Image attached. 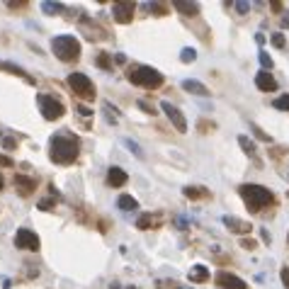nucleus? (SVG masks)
<instances>
[{
    "label": "nucleus",
    "instance_id": "33",
    "mask_svg": "<svg viewBox=\"0 0 289 289\" xmlns=\"http://www.w3.org/2000/svg\"><path fill=\"white\" fill-rule=\"evenodd\" d=\"M124 144L129 146V151H134V153H136L139 158L144 156V153H141V148H139V144H136V141H131V139H124Z\"/></svg>",
    "mask_w": 289,
    "mask_h": 289
},
{
    "label": "nucleus",
    "instance_id": "26",
    "mask_svg": "<svg viewBox=\"0 0 289 289\" xmlns=\"http://www.w3.org/2000/svg\"><path fill=\"white\" fill-rule=\"evenodd\" d=\"M250 131H253V134H255L260 141H265V144H270V141H272V139H270V134H265L260 126H258V124H250Z\"/></svg>",
    "mask_w": 289,
    "mask_h": 289
},
{
    "label": "nucleus",
    "instance_id": "16",
    "mask_svg": "<svg viewBox=\"0 0 289 289\" xmlns=\"http://www.w3.org/2000/svg\"><path fill=\"white\" fill-rule=\"evenodd\" d=\"M158 224H161V216H156V214H141V216H139V221H136V226H139L141 231L158 229Z\"/></svg>",
    "mask_w": 289,
    "mask_h": 289
},
{
    "label": "nucleus",
    "instance_id": "11",
    "mask_svg": "<svg viewBox=\"0 0 289 289\" xmlns=\"http://www.w3.org/2000/svg\"><path fill=\"white\" fill-rule=\"evenodd\" d=\"M224 226L233 233H241V236L250 233V229H253L248 221H243V219H238V216H224Z\"/></svg>",
    "mask_w": 289,
    "mask_h": 289
},
{
    "label": "nucleus",
    "instance_id": "6",
    "mask_svg": "<svg viewBox=\"0 0 289 289\" xmlns=\"http://www.w3.org/2000/svg\"><path fill=\"white\" fill-rule=\"evenodd\" d=\"M39 100V110H41V117L46 119V122H56L61 117L66 115V105L54 97V95H39L37 97Z\"/></svg>",
    "mask_w": 289,
    "mask_h": 289
},
{
    "label": "nucleus",
    "instance_id": "31",
    "mask_svg": "<svg viewBox=\"0 0 289 289\" xmlns=\"http://www.w3.org/2000/svg\"><path fill=\"white\" fill-rule=\"evenodd\" d=\"M241 246H243L246 250H255V248H258V241H253V238H241Z\"/></svg>",
    "mask_w": 289,
    "mask_h": 289
},
{
    "label": "nucleus",
    "instance_id": "15",
    "mask_svg": "<svg viewBox=\"0 0 289 289\" xmlns=\"http://www.w3.org/2000/svg\"><path fill=\"white\" fill-rule=\"evenodd\" d=\"M187 277H190V282H195V285L206 282V280H209V267H206V265H192Z\"/></svg>",
    "mask_w": 289,
    "mask_h": 289
},
{
    "label": "nucleus",
    "instance_id": "38",
    "mask_svg": "<svg viewBox=\"0 0 289 289\" xmlns=\"http://www.w3.org/2000/svg\"><path fill=\"white\" fill-rule=\"evenodd\" d=\"M76 110H78V115H83V117H90V115H92V110H90L87 105H78Z\"/></svg>",
    "mask_w": 289,
    "mask_h": 289
},
{
    "label": "nucleus",
    "instance_id": "21",
    "mask_svg": "<svg viewBox=\"0 0 289 289\" xmlns=\"http://www.w3.org/2000/svg\"><path fill=\"white\" fill-rule=\"evenodd\" d=\"M0 68H5L7 73H17V76H22V78L27 81L29 85H34V78H32V76H27V73H25L20 66H15V63H0Z\"/></svg>",
    "mask_w": 289,
    "mask_h": 289
},
{
    "label": "nucleus",
    "instance_id": "44",
    "mask_svg": "<svg viewBox=\"0 0 289 289\" xmlns=\"http://www.w3.org/2000/svg\"><path fill=\"white\" fill-rule=\"evenodd\" d=\"M2 185H5V182H2V175H0V190H2Z\"/></svg>",
    "mask_w": 289,
    "mask_h": 289
},
{
    "label": "nucleus",
    "instance_id": "9",
    "mask_svg": "<svg viewBox=\"0 0 289 289\" xmlns=\"http://www.w3.org/2000/svg\"><path fill=\"white\" fill-rule=\"evenodd\" d=\"M161 110L165 112V117L173 122V126L180 131V134H185V131H187V119H185V115H182L175 105H170L168 100H163V102H161Z\"/></svg>",
    "mask_w": 289,
    "mask_h": 289
},
{
    "label": "nucleus",
    "instance_id": "42",
    "mask_svg": "<svg viewBox=\"0 0 289 289\" xmlns=\"http://www.w3.org/2000/svg\"><path fill=\"white\" fill-rule=\"evenodd\" d=\"M270 7H272V10H282V2H277V0H272V2H270Z\"/></svg>",
    "mask_w": 289,
    "mask_h": 289
},
{
    "label": "nucleus",
    "instance_id": "25",
    "mask_svg": "<svg viewBox=\"0 0 289 289\" xmlns=\"http://www.w3.org/2000/svg\"><path fill=\"white\" fill-rule=\"evenodd\" d=\"M102 71H112V61H110V56H107V51H102L100 56H97V61H95Z\"/></svg>",
    "mask_w": 289,
    "mask_h": 289
},
{
    "label": "nucleus",
    "instance_id": "23",
    "mask_svg": "<svg viewBox=\"0 0 289 289\" xmlns=\"http://www.w3.org/2000/svg\"><path fill=\"white\" fill-rule=\"evenodd\" d=\"M41 10H44L46 15H61L66 7H63V2H49V0H44V2H41Z\"/></svg>",
    "mask_w": 289,
    "mask_h": 289
},
{
    "label": "nucleus",
    "instance_id": "29",
    "mask_svg": "<svg viewBox=\"0 0 289 289\" xmlns=\"http://www.w3.org/2000/svg\"><path fill=\"white\" fill-rule=\"evenodd\" d=\"M258 58H260L262 68H272V58H270V54H267V51H260V54H258Z\"/></svg>",
    "mask_w": 289,
    "mask_h": 289
},
{
    "label": "nucleus",
    "instance_id": "19",
    "mask_svg": "<svg viewBox=\"0 0 289 289\" xmlns=\"http://www.w3.org/2000/svg\"><path fill=\"white\" fill-rule=\"evenodd\" d=\"M117 206H119L122 211H134V209L139 206V202H136L131 195H122V197L117 200Z\"/></svg>",
    "mask_w": 289,
    "mask_h": 289
},
{
    "label": "nucleus",
    "instance_id": "7",
    "mask_svg": "<svg viewBox=\"0 0 289 289\" xmlns=\"http://www.w3.org/2000/svg\"><path fill=\"white\" fill-rule=\"evenodd\" d=\"M15 248L20 250H39V236L32 231V229H17L15 233Z\"/></svg>",
    "mask_w": 289,
    "mask_h": 289
},
{
    "label": "nucleus",
    "instance_id": "24",
    "mask_svg": "<svg viewBox=\"0 0 289 289\" xmlns=\"http://www.w3.org/2000/svg\"><path fill=\"white\" fill-rule=\"evenodd\" d=\"M195 58H197V51H195L192 46H185V49L180 51V61H182V63H192Z\"/></svg>",
    "mask_w": 289,
    "mask_h": 289
},
{
    "label": "nucleus",
    "instance_id": "35",
    "mask_svg": "<svg viewBox=\"0 0 289 289\" xmlns=\"http://www.w3.org/2000/svg\"><path fill=\"white\" fill-rule=\"evenodd\" d=\"M139 107H141V110H144L146 115H156V110H153V105H148V102H146V100H139Z\"/></svg>",
    "mask_w": 289,
    "mask_h": 289
},
{
    "label": "nucleus",
    "instance_id": "41",
    "mask_svg": "<svg viewBox=\"0 0 289 289\" xmlns=\"http://www.w3.org/2000/svg\"><path fill=\"white\" fill-rule=\"evenodd\" d=\"M7 7L10 10H22V7H27V2H7Z\"/></svg>",
    "mask_w": 289,
    "mask_h": 289
},
{
    "label": "nucleus",
    "instance_id": "39",
    "mask_svg": "<svg viewBox=\"0 0 289 289\" xmlns=\"http://www.w3.org/2000/svg\"><path fill=\"white\" fill-rule=\"evenodd\" d=\"M0 165H2V168H12V158H7V156L0 153Z\"/></svg>",
    "mask_w": 289,
    "mask_h": 289
},
{
    "label": "nucleus",
    "instance_id": "22",
    "mask_svg": "<svg viewBox=\"0 0 289 289\" xmlns=\"http://www.w3.org/2000/svg\"><path fill=\"white\" fill-rule=\"evenodd\" d=\"M238 146L243 148V153H248L250 158H255V141L248 136H238Z\"/></svg>",
    "mask_w": 289,
    "mask_h": 289
},
{
    "label": "nucleus",
    "instance_id": "43",
    "mask_svg": "<svg viewBox=\"0 0 289 289\" xmlns=\"http://www.w3.org/2000/svg\"><path fill=\"white\" fill-rule=\"evenodd\" d=\"M282 22H285V25L289 27V15H287V17H282Z\"/></svg>",
    "mask_w": 289,
    "mask_h": 289
},
{
    "label": "nucleus",
    "instance_id": "3",
    "mask_svg": "<svg viewBox=\"0 0 289 289\" xmlns=\"http://www.w3.org/2000/svg\"><path fill=\"white\" fill-rule=\"evenodd\" d=\"M51 51L56 54L58 61L63 63H71V61H78L81 58V41L73 37V34H61L51 39Z\"/></svg>",
    "mask_w": 289,
    "mask_h": 289
},
{
    "label": "nucleus",
    "instance_id": "36",
    "mask_svg": "<svg viewBox=\"0 0 289 289\" xmlns=\"http://www.w3.org/2000/svg\"><path fill=\"white\" fill-rule=\"evenodd\" d=\"M280 277H282V285L289 289V267H282V270H280Z\"/></svg>",
    "mask_w": 289,
    "mask_h": 289
},
{
    "label": "nucleus",
    "instance_id": "2",
    "mask_svg": "<svg viewBox=\"0 0 289 289\" xmlns=\"http://www.w3.org/2000/svg\"><path fill=\"white\" fill-rule=\"evenodd\" d=\"M238 195H241V200L246 202L248 211H253V214H258V211H262L265 206H270V204L275 202V197H272V192H270L267 187L253 185V182L241 185V187H238Z\"/></svg>",
    "mask_w": 289,
    "mask_h": 289
},
{
    "label": "nucleus",
    "instance_id": "17",
    "mask_svg": "<svg viewBox=\"0 0 289 289\" xmlns=\"http://www.w3.org/2000/svg\"><path fill=\"white\" fill-rule=\"evenodd\" d=\"M173 7H175V10H180L182 15H190V17L200 15V5H197V2H185V0H175Z\"/></svg>",
    "mask_w": 289,
    "mask_h": 289
},
{
    "label": "nucleus",
    "instance_id": "30",
    "mask_svg": "<svg viewBox=\"0 0 289 289\" xmlns=\"http://www.w3.org/2000/svg\"><path fill=\"white\" fill-rule=\"evenodd\" d=\"M146 7H148V10H153L156 15H165V5H161V2H148Z\"/></svg>",
    "mask_w": 289,
    "mask_h": 289
},
{
    "label": "nucleus",
    "instance_id": "32",
    "mask_svg": "<svg viewBox=\"0 0 289 289\" xmlns=\"http://www.w3.org/2000/svg\"><path fill=\"white\" fill-rule=\"evenodd\" d=\"M233 7H236L241 15H246V12L250 10V2H243V0H238V2H233Z\"/></svg>",
    "mask_w": 289,
    "mask_h": 289
},
{
    "label": "nucleus",
    "instance_id": "28",
    "mask_svg": "<svg viewBox=\"0 0 289 289\" xmlns=\"http://www.w3.org/2000/svg\"><path fill=\"white\" fill-rule=\"evenodd\" d=\"M272 46H277V49H285L287 46V39H285V34H272Z\"/></svg>",
    "mask_w": 289,
    "mask_h": 289
},
{
    "label": "nucleus",
    "instance_id": "27",
    "mask_svg": "<svg viewBox=\"0 0 289 289\" xmlns=\"http://www.w3.org/2000/svg\"><path fill=\"white\" fill-rule=\"evenodd\" d=\"M272 105H275V110H282V112H287V110H289V95H282V97H277V100H275Z\"/></svg>",
    "mask_w": 289,
    "mask_h": 289
},
{
    "label": "nucleus",
    "instance_id": "34",
    "mask_svg": "<svg viewBox=\"0 0 289 289\" xmlns=\"http://www.w3.org/2000/svg\"><path fill=\"white\" fill-rule=\"evenodd\" d=\"M158 287L161 289H182L177 282H173V280H170V282H168V280H161V282H158Z\"/></svg>",
    "mask_w": 289,
    "mask_h": 289
},
{
    "label": "nucleus",
    "instance_id": "10",
    "mask_svg": "<svg viewBox=\"0 0 289 289\" xmlns=\"http://www.w3.org/2000/svg\"><path fill=\"white\" fill-rule=\"evenodd\" d=\"M216 287L219 289H248V285L241 277H236L233 272L221 270V272H216Z\"/></svg>",
    "mask_w": 289,
    "mask_h": 289
},
{
    "label": "nucleus",
    "instance_id": "8",
    "mask_svg": "<svg viewBox=\"0 0 289 289\" xmlns=\"http://www.w3.org/2000/svg\"><path fill=\"white\" fill-rule=\"evenodd\" d=\"M134 10H136V5L129 2V0H117V2H112V15H115V20L119 25H129L134 20Z\"/></svg>",
    "mask_w": 289,
    "mask_h": 289
},
{
    "label": "nucleus",
    "instance_id": "4",
    "mask_svg": "<svg viewBox=\"0 0 289 289\" xmlns=\"http://www.w3.org/2000/svg\"><path fill=\"white\" fill-rule=\"evenodd\" d=\"M126 81L134 83V85H141V87H161L163 85V76L151 68V66H129L126 68Z\"/></svg>",
    "mask_w": 289,
    "mask_h": 289
},
{
    "label": "nucleus",
    "instance_id": "14",
    "mask_svg": "<svg viewBox=\"0 0 289 289\" xmlns=\"http://www.w3.org/2000/svg\"><path fill=\"white\" fill-rule=\"evenodd\" d=\"M15 187L20 190V195H22V197H27V195L34 192L37 182H34V177H27V175H15Z\"/></svg>",
    "mask_w": 289,
    "mask_h": 289
},
{
    "label": "nucleus",
    "instance_id": "1",
    "mask_svg": "<svg viewBox=\"0 0 289 289\" xmlns=\"http://www.w3.org/2000/svg\"><path fill=\"white\" fill-rule=\"evenodd\" d=\"M81 153V141L73 136V134H56L51 136V144H49V158L56 163V165H71L76 163Z\"/></svg>",
    "mask_w": 289,
    "mask_h": 289
},
{
    "label": "nucleus",
    "instance_id": "18",
    "mask_svg": "<svg viewBox=\"0 0 289 289\" xmlns=\"http://www.w3.org/2000/svg\"><path fill=\"white\" fill-rule=\"evenodd\" d=\"M182 90H187L192 95H209V87L200 81H182Z\"/></svg>",
    "mask_w": 289,
    "mask_h": 289
},
{
    "label": "nucleus",
    "instance_id": "20",
    "mask_svg": "<svg viewBox=\"0 0 289 289\" xmlns=\"http://www.w3.org/2000/svg\"><path fill=\"white\" fill-rule=\"evenodd\" d=\"M182 195L187 200H204V197H209V190H204V187H185Z\"/></svg>",
    "mask_w": 289,
    "mask_h": 289
},
{
    "label": "nucleus",
    "instance_id": "40",
    "mask_svg": "<svg viewBox=\"0 0 289 289\" xmlns=\"http://www.w3.org/2000/svg\"><path fill=\"white\" fill-rule=\"evenodd\" d=\"M39 209L41 211H49V209H54V202L51 200H44V202H39Z\"/></svg>",
    "mask_w": 289,
    "mask_h": 289
},
{
    "label": "nucleus",
    "instance_id": "5",
    "mask_svg": "<svg viewBox=\"0 0 289 289\" xmlns=\"http://www.w3.org/2000/svg\"><path fill=\"white\" fill-rule=\"evenodd\" d=\"M66 83L73 90L76 97H81V100H95V85H92V81L87 78L85 73H71Z\"/></svg>",
    "mask_w": 289,
    "mask_h": 289
},
{
    "label": "nucleus",
    "instance_id": "13",
    "mask_svg": "<svg viewBox=\"0 0 289 289\" xmlns=\"http://www.w3.org/2000/svg\"><path fill=\"white\" fill-rule=\"evenodd\" d=\"M126 180H129V175L124 173L122 168H117V165H112V168L107 170V185H110V187H124Z\"/></svg>",
    "mask_w": 289,
    "mask_h": 289
},
{
    "label": "nucleus",
    "instance_id": "37",
    "mask_svg": "<svg viewBox=\"0 0 289 289\" xmlns=\"http://www.w3.org/2000/svg\"><path fill=\"white\" fill-rule=\"evenodd\" d=\"M2 146H5L7 151H12V148H17V141H15V139H10V136H5V139H2Z\"/></svg>",
    "mask_w": 289,
    "mask_h": 289
},
{
    "label": "nucleus",
    "instance_id": "12",
    "mask_svg": "<svg viewBox=\"0 0 289 289\" xmlns=\"http://www.w3.org/2000/svg\"><path fill=\"white\" fill-rule=\"evenodd\" d=\"M255 85H258V90H262V92H272V90H277V81L272 78L270 71H260V73L255 76Z\"/></svg>",
    "mask_w": 289,
    "mask_h": 289
}]
</instances>
